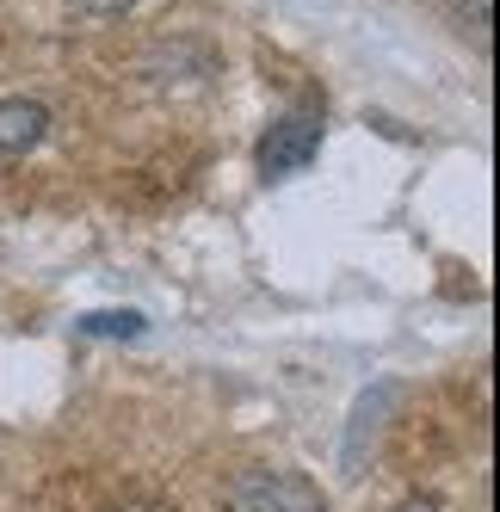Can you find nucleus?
<instances>
[{"label": "nucleus", "mask_w": 500, "mask_h": 512, "mask_svg": "<svg viewBox=\"0 0 500 512\" xmlns=\"http://www.w3.org/2000/svg\"><path fill=\"white\" fill-rule=\"evenodd\" d=\"M321 130H328V105H321L315 93H303L291 112L266 130V142H260V173H266V179L303 173V167L315 161V149H321Z\"/></svg>", "instance_id": "obj_1"}, {"label": "nucleus", "mask_w": 500, "mask_h": 512, "mask_svg": "<svg viewBox=\"0 0 500 512\" xmlns=\"http://www.w3.org/2000/svg\"><path fill=\"white\" fill-rule=\"evenodd\" d=\"M223 512H328V500H321L315 482H303L291 469H247L229 482Z\"/></svg>", "instance_id": "obj_2"}, {"label": "nucleus", "mask_w": 500, "mask_h": 512, "mask_svg": "<svg viewBox=\"0 0 500 512\" xmlns=\"http://www.w3.org/2000/svg\"><path fill=\"white\" fill-rule=\"evenodd\" d=\"M50 130V112L38 99H0V155H25L38 149Z\"/></svg>", "instance_id": "obj_3"}, {"label": "nucleus", "mask_w": 500, "mask_h": 512, "mask_svg": "<svg viewBox=\"0 0 500 512\" xmlns=\"http://www.w3.org/2000/svg\"><path fill=\"white\" fill-rule=\"evenodd\" d=\"M81 327H87V334H124V340H136V334H142V315H136V309H124V315L112 309V315H87Z\"/></svg>", "instance_id": "obj_4"}, {"label": "nucleus", "mask_w": 500, "mask_h": 512, "mask_svg": "<svg viewBox=\"0 0 500 512\" xmlns=\"http://www.w3.org/2000/svg\"><path fill=\"white\" fill-rule=\"evenodd\" d=\"M81 13H99V19H112V13H124V7H136V0H75Z\"/></svg>", "instance_id": "obj_5"}, {"label": "nucleus", "mask_w": 500, "mask_h": 512, "mask_svg": "<svg viewBox=\"0 0 500 512\" xmlns=\"http://www.w3.org/2000/svg\"><path fill=\"white\" fill-rule=\"evenodd\" d=\"M402 512H426V506H402Z\"/></svg>", "instance_id": "obj_6"}]
</instances>
